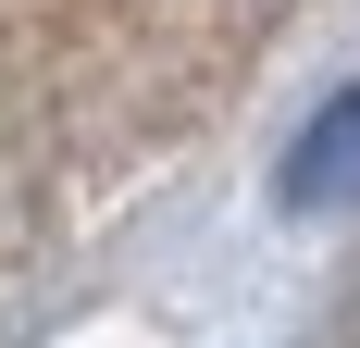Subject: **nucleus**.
I'll list each match as a JSON object with an SVG mask.
<instances>
[{
    "mask_svg": "<svg viewBox=\"0 0 360 348\" xmlns=\"http://www.w3.org/2000/svg\"><path fill=\"white\" fill-rule=\"evenodd\" d=\"M298 348H360V249L335 261V286H323V311H311V336Z\"/></svg>",
    "mask_w": 360,
    "mask_h": 348,
    "instance_id": "1",
    "label": "nucleus"
}]
</instances>
